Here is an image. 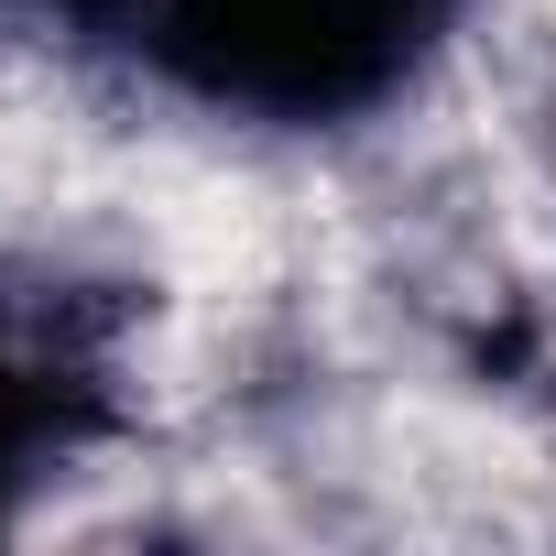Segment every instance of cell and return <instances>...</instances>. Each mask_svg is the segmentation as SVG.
I'll use <instances>...</instances> for the list:
<instances>
[{
	"mask_svg": "<svg viewBox=\"0 0 556 556\" xmlns=\"http://www.w3.org/2000/svg\"><path fill=\"white\" fill-rule=\"evenodd\" d=\"M447 0H175V45L207 88L262 110H350L415 66Z\"/></svg>",
	"mask_w": 556,
	"mask_h": 556,
	"instance_id": "6da1fadb",
	"label": "cell"
}]
</instances>
